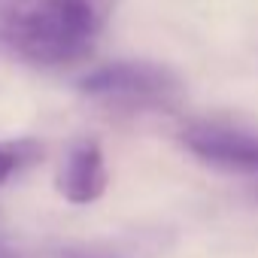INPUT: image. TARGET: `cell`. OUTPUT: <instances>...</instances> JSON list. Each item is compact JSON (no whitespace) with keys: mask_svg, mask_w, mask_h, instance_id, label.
Instances as JSON below:
<instances>
[{"mask_svg":"<svg viewBox=\"0 0 258 258\" xmlns=\"http://www.w3.org/2000/svg\"><path fill=\"white\" fill-rule=\"evenodd\" d=\"M115 0H0V52L31 67L91 55Z\"/></svg>","mask_w":258,"mask_h":258,"instance_id":"obj_1","label":"cell"},{"mask_svg":"<svg viewBox=\"0 0 258 258\" xmlns=\"http://www.w3.org/2000/svg\"><path fill=\"white\" fill-rule=\"evenodd\" d=\"M79 94L112 112H167L182 100V79L155 61H109L76 82Z\"/></svg>","mask_w":258,"mask_h":258,"instance_id":"obj_2","label":"cell"},{"mask_svg":"<svg viewBox=\"0 0 258 258\" xmlns=\"http://www.w3.org/2000/svg\"><path fill=\"white\" fill-rule=\"evenodd\" d=\"M179 143L210 167L258 176V134L222 121H191L182 127Z\"/></svg>","mask_w":258,"mask_h":258,"instance_id":"obj_3","label":"cell"},{"mask_svg":"<svg viewBox=\"0 0 258 258\" xmlns=\"http://www.w3.org/2000/svg\"><path fill=\"white\" fill-rule=\"evenodd\" d=\"M109 173H106V161H103V149L97 140H76L55 176V188L67 204H94L103 191H106Z\"/></svg>","mask_w":258,"mask_h":258,"instance_id":"obj_4","label":"cell"},{"mask_svg":"<svg viewBox=\"0 0 258 258\" xmlns=\"http://www.w3.org/2000/svg\"><path fill=\"white\" fill-rule=\"evenodd\" d=\"M43 158V146L37 140H7L0 143V185L22 176Z\"/></svg>","mask_w":258,"mask_h":258,"instance_id":"obj_5","label":"cell"},{"mask_svg":"<svg viewBox=\"0 0 258 258\" xmlns=\"http://www.w3.org/2000/svg\"><path fill=\"white\" fill-rule=\"evenodd\" d=\"M61 258H112V255H97V252H64Z\"/></svg>","mask_w":258,"mask_h":258,"instance_id":"obj_6","label":"cell"}]
</instances>
